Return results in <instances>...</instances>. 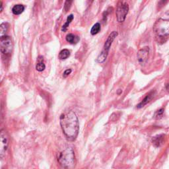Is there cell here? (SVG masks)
I'll return each mask as SVG.
<instances>
[{"label":"cell","instance_id":"obj_1","mask_svg":"<svg viewBox=\"0 0 169 169\" xmlns=\"http://www.w3.org/2000/svg\"><path fill=\"white\" fill-rule=\"evenodd\" d=\"M60 121L66 139L70 141L75 140L79 130V123L75 112L73 110L66 111L61 114Z\"/></svg>","mask_w":169,"mask_h":169},{"label":"cell","instance_id":"obj_2","mask_svg":"<svg viewBox=\"0 0 169 169\" xmlns=\"http://www.w3.org/2000/svg\"><path fill=\"white\" fill-rule=\"evenodd\" d=\"M153 33L158 43L166 42L169 37V19H158L153 26Z\"/></svg>","mask_w":169,"mask_h":169},{"label":"cell","instance_id":"obj_3","mask_svg":"<svg viewBox=\"0 0 169 169\" xmlns=\"http://www.w3.org/2000/svg\"><path fill=\"white\" fill-rule=\"evenodd\" d=\"M58 163L63 168L72 169L75 167V158L74 151L71 147H68L59 153L57 156Z\"/></svg>","mask_w":169,"mask_h":169},{"label":"cell","instance_id":"obj_4","mask_svg":"<svg viewBox=\"0 0 169 169\" xmlns=\"http://www.w3.org/2000/svg\"><path fill=\"white\" fill-rule=\"evenodd\" d=\"M118 33L117 31H113L109 34L108 38H107V40L105 42V45H104L102 52L97 57V61L98 63L101 64L105 62L106 61L107 57L109 56V53L110 48L111 47V45H112V42L114 40L115 38H116V37L118 36Z\"/></svg>","mask_w":169,"mask_h":169},{"label":"cell","instance_id":"obj_5","mask_svg":"<svg viewBox=\"0 0 169 169\" xmlns=\"http://www.w3.org/2000/svg\"><path fill=\"white\" fill-rule=\"evenodd\" d=\"M13 48V41L10 36L6 35L0 38V49L3 55L9 56L12 52Z\"/></svg>","mask_w":169,"mask_h":169},{"label":"cell","instance_id":"obj_6","mask_svg":"<svg viewBox=\"0 0 169 169\" xmlns=\"http://www.w3.org/2000/svg\"><path fill=\"white\" fill-rule=\"evenodd\" d=\"M129 11L128 4L126 2H120L117 6L116 11L117 21L119 22H123L126 19Z\"/></svg>","mask_w":169,"mask_h":169},{"label":"cell","instance_id":"obj_7","mask_svg":"<svg viewBox=\"0 0 169 169\" xmlns=\"http://www.w3.org/2000/svg\"><path fill=\"white\" fill-rule=\"evenodd\" d=\"M9 145V139L7 132L2 129L0 134V155L2 157L5 155Z\"/></svg>","mask_w":169,"mask_h":169},{"label":"cell","instance_id":"obj_8","mask_svg":"<svg viewBox=\"0 0 169 169\" xmlns=\"http://www.w3.org/2000/svg\"><path fill=\"white\" fill-rule=\"evenodd\" d=\"M149 53V48L145 47L140 49L137 52V60L139 63L141 64H145L148 60Z\"/></svg>","mask_w":169,"mask_h":169},{"label":"cell","instance_id":"obj_9","mask_svg":"<svg viewBox=\"0 0 169 169\" xmlns=\"http://www.w3.org/2000/svg\"><path fill=\"white\" fill-rule=\"evenodd\" d=\"M155 95H156L155 91H151V92H149V93L145 96V97L142 100V101L137 105V108L141 109V108H142V107L145 106L147 103H149L153 98L155 97Z\"/></svg>","mask_w":169,"mask_h":169},{"label":"cell","instance_id":"obj_10","mask_svg":"<svg viewBox=\"0 0 169 169\" xmlns=\"http://www.w3.org/2000/svg\"><path fill=\"white\" fill-rule=\"evenodd\" d=\"M46 65L44 64V57L42 56H39L37 58V62L36 66V70L38 71H42L45 70Z\"/></svg>","mask_w":169,"mask_h":169},{"label":"cell","instance_id":"obj_11","mask_svg":"<svg viewBox=\"0 0 169 169\" xmlns=\"http://www.w3.org/2000/svg\"><path fill=\"white\" fill-rule=\"evenodd\" d=\"M66 40L67 42H69V43H70L71 44H78L79 41V37L78 36L75 35V34L70 33L67 34V36L66 37Z\"/></svg>","mask_w":169,"mask_h":169},{"label":"cell","instance_id":"obj_12","mask_svg":"<svg viewBox=\"0 0 169 169\" xmlns=\"http://www.w3.org/2000/svg\"><path fill=\"white\" fill-rule=\"evenodd\" d=\"M164 140V136L159 135L153 138L152 143L153 145L155 146V147H160V146L163 143Z\"/></svg>","mask_w":169,"mask_h":169},{"label":"cell","instance_id":"obj_13","mask_svg":"<svg viewBox=\"0 0 169 169\" xmlns=\"http://www.w3.org/2000/svg\"><path fill=\"white\" fill-rule=\"evenodd\" d=\"M25 7L23 5L21 4H17L13 6L12 8V12L14 15H19L21 14L25 11Z\"/></svg>","mask_w":169,"mask_h":169},{"label":"cell","instance_id":"obj_14","mask_svg":"<svg viewBox=\"0 0 169 169\" xmlns=\"http://www.w3.org/2000/svg\"><path fill=\"white\" fill-rule=\"evenodd\" d=\"M9 28V24L7 22H3L0 25V38L6 36V33Z\"/></svg>","mask_w":169,"mask_h":169},{"label":"cell","instance_id":"obj_15","mask_svg":"<svg viewBox=\"0 0 169 169\" xmlns=\"http://www.w3.org/2000/svg\"><path fill=\"white\" fill-rule=\"evenodd\" d=\"M70 50L67 49H64L60 52L58 57L60 60H66L68 58V57H70Z\"/></svg>","mask_w":169,"mask_h":169},{"label":"cell","instance_id":"obj_16","mask_svg":"<svg viewBox=\"0 0 169 169\" xmlns=\"http://www.w3.org/2000/svg\"><path fill=\"white\" fill-rule=\"evenodd\" d=\"M74 15L73 14H70L69 16L67 17V21L66 22V23H65L63 26H62V28H61V30H62L63 32H66V30H67V27L69 26V25H70V24L71 22V21H73V19H74Z\"/></svg>","mask_w":169,"mask_h":169},{"label":"cell","instance_id":"obj_17","mask_svg":"<svg viewBox=\"0 0 169 169\" xmlns=\"http://www.w3.org/2000/svg\"><path fill=\"white\" fill-rule=\"evenodd\" d=\"M100 30H101V24L99 22H97L92 27L91 30V34L92 35H95V34H98L100 32Z\"/></svg>","mask_w":169,"mask_h":169},{"label":"cell","instance_id":"obj_18","mask_svg":"<svg viewBox=\"0 0 169 169\" xmlns=\"http://www.w3.org/2000/svg\"><path fill=\"white\" fill-rule=\"evenodd\" d=\"M163 113H164V109H160V110H157V112L155 113V115H154L155 118L157 119V120L160 119L163 116Z\"/></svg>","mask_w":169,"mask_h":169},{"label":"cell","instance_id":"obj_19","mask_svg":"<svg viewBox=\"0 0 169 169\" xmlns=\"http://www.w3.org/2000/svg\"><path fill=\"white\" fill-rule=\"evenodd\" d=\"M71 3H72L71 1H66V2H65V5H64V9L65 11V12H66V13L67 12L68 10L70 9Z\"/></svg>","mask_w":169,"mask_h":169},{"label":"cell","instance_id":"obj_20","mask_svg":"<svg viewBox=\"0 0 169 169\" xmlns=\"http://www.w3.org/2000/svg\"><path fill=\"white\" fill-rule=\"evenodd\" d=\"M71 71H72V70H71V69H68V70H66V71H65L64 72V74H63V77H64V78H66L67 77L71 74Z\"/></svg>","mask_w":169,"mask_h":169},{"label":"cell","instance_id":"obj_21","mask_svg":"<svg viewBox=\"0 0 169 169\" xmlns=\"http://www.w3.org/2000/svg\"><path fill=\"white\" fill-rule=\"evenodd\" d=\"M3 11V3L2 2H0V13H2Z\"/></svg>","mask_w":169,"mask_h":169}]
</instances>
